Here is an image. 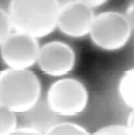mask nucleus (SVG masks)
<instances>
[{
    "mask_svg": "<svg viewBox=\"0 0 134 135\" xmlns=\"http://www.w3.org/2000/svg\"><path fill=\"white\" fill-rule=\"evenodd\" d=\"M123 14L132 30H134V1L129 3Z\"/></svg>",
    "mask_w": 134,
    "mask_h": 135,
    "instance_id": "nucleus-14",
    "label": "nucleus"
},
{
    "mask_svg": "<svg viewBox=\"0 0 134 135\" xmlns=\"http://www.w3.org/2000/svg\"><path fill=\"white\" fill-rule=\"evenodd\" d=\"M86 0H73L61 4L58 28L65 36L81 38L89 35L95 17Z\"/></svg>",
    "mask_w": 134,
    "mask_h": 135,
    "instance_id": "nucleus-6",
    "label": "nucleus"
},
{
    "mask_svg": "<svg viewBox=\"0 0 134 135\" xmlns=\"http://www.w3.org/2000/svg\"><path fill=\"white\" fill-rule=\"evenodd\" d=\"M118 90L123 102L134 109V68L123 74L118 83Z\"/></svg>",
    "mask_w": 134,
    "mask_h": 135,
    "instance_id": "nucleus-8",
    "label": "nucleus"
},
{
    "mask_svg": "<svg viewBox=\"0 0 134 135\" xmlns=\"http://www.w3.org/2000/svg\"><path fill=\"white\" fill-rule=\"evenodd\" d=\"M13 30L8 13L0 8V46L12 33Z\"/></svg>",
    "mask_w": 134,
    "mask_h": 135,
    "instance_id": "nucleus-11",
    "label": "nucleus"
},
{
    "mask_svg": "<svg viewBox=\"0 0 134 135\" xmlns=\"http://www.w3.org/2000/svg\"><path fill=\"white\" fill-rule=\"evenodd\" d=\"M92 135H134L126 126L111 124L97 130Z\"/></svg>",
    "mask_w": 134,
    "mask_h": 135,
    "instance_id": "nucleus-12",
    "label": "nucleus"
},
{
    "mask_svg": "<svg viewBox=\"0 0 134 135\" xmlns=\"http://www.w3.org/2000/svg\"><path fill=\"white\" fill-rule=\"evenodd\" d=\"M42 84L30 70L0 71V105L15 114L31 110L41 99Z\"/></svg>",
    "mask_w": 134,
    "mask_h": 135,
    "instance_id": "nucleus-2",
    "label": "nucleus"
},
{
    "mask_svg": "<svg viewBox=\"0 0 134 135\" xmlns=\"http://www.w3.org/2000/svg\"><path fill=\"white\" fill-rule=\"evenodd\" d=\"M89 98L87 89L81 81L72 78H61L49 87L45 100L55 115L70 117L85 110Z\"/></svg>",
    "mask_w": 134,
    "mask_h": 135,
    "instance_id": "nucleus-4",
    "label": "nucleus"
},
{
    "mask_svg": "<svg viewBox=\"0 0 134 135\" xmlns=\"http://www.w3.org/2000/svg\"><path fill=\"white\" fill-rule=\"evenodd\" d=\"M76 63V54L68 44L53 41L40 47L37 64L43 74L55 78H64L70 73Z\"/></svg>",
    "mask_w": 134,
    "mask_h": 135,
    "instance_id": "nucleus-7",
    "label": "nucleus"
},
{
    "mask_svg": "<svg viewBox=\"0 0 134 135\" xmlns=\"http://www.w3.org/2000/svg\"><path fill=\"white\" fill-rule=\"evenodd\" d=\"M44 135H91L83 127L70 122L57 123L52 126Z\"/></svg>",
    "mask_w": 134,
    "mask_h": 135,
    "instance_id": "nucleus-9",
    "label": "nucleus"
},
{
    "mask_svg": "<svg viewBox=\"0 0 134 135\" xmlns=\"http://www.w3.org/2000/svg\"><path fill=\"white\" fill-rule=\"evenodd\" d=\"M132 31L123 13L106 11L95 15L88 36L98 49L116 52L127 45Z\"/></svg>",
    "mask_w": 134,
    "mask_h": 135,
    "instance_id": "nucleus-3",
    "label": "nucleus"
},
{
    "mask_svg": "<svg viewBox=\"0 0 134 135\" xmlns=\"http://www.w3.org/2000/svg\"><path fill=\"white\" fill-rule=\"evenodd\" d=\"M17 118L15 113L0 105V135H9L17 129Z\"/></svg>",
    "mask_w": 134,
    "mask_h": 135,
    "instance_id": "nucleus-10",
    "label": "nucleus"
},
{
    "mask_svg": "<svg viewBox=\"0 0 134 135\" xmlns=\"http://www.w3.org/2000/svg\"><path fill=\"white\" fill-rule=\"evenodd\" d=\"M61 5L56 0H13L7 12L13 30L38 40L58 28Z\"/></svg>",
    "mask_w": 134,
    "mask_h": 135,
    "instance_id": "nucleus-1",
    "label": "nucleus"
},
{
    "mask_svg": "<svg viewBox=\"0 0 134 135\" xmlns=\"http://www.w3.org/2000/svg\"><path fill=\"white\" fill-rule=\"evenodd\" d=\"M40 48L38 40L15 31L0 46V54L8 68L29 70L37 64Z\"/></svg>",
    "mask_w": 134,
    "mask_h": 135,
    "instance_id": "nucleus-5",
    "label": "nucleus"
},
{
    "mask_svg": "<svg viewBox=\"0 0 134 135\" xmlns=\"http://www.w3.org/2000/svg\"><path fill=\"white\" fill-rule=\"evenodd\" d=\"M9 135H44L42 132L28 127L16 129Z\"/></svg>",
    "mask_w": 134,
    "mask_h": 135,
    "instance_id": "nucleus-13",
    "label": "nucleus"
},
{
    "mask_svg": "<svg viewBox=\"0 0 134 135\" xmlns=\"http://www.w3.org/2000/svg\"><path fill=\"white\" fill-rule=\"evenodd\" d=\"M86 1L87 4L93 9L105 5V4L107 2V1L104 0H86Z\"/></svg>",
    "mask_w": 134,
    "mask_h": 135,
    "instance_id": "nucleus-15",
    "label": "nucleus"
},
{
    "mask_svg": "<svg viewBox=\"0 0 134 135\" xmlns=\"http://www.w3.org/2000/svg\"><path fill=\"white\" fill-rule=\"evenodd\" d=\"M127 126L134 135V109H132L128 115Z\"/></svg>",
    "mask_w": 134,
    "mask_h": 135,
    "instance_id": "nucleus-16",
    "label": "nucleus"
}]
</instances>
